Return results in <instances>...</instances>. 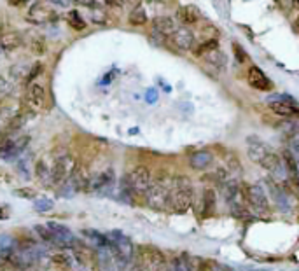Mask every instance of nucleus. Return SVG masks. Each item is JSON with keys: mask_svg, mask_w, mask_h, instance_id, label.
<instances>
[{"mask_svg": "<svg viewBox=\"0 0 299 271\" xmlns=\"http://www.w3.org/2000/svg\"><path fill=\"white\" fill-rule=\"evenodd\" d=\"M95 263H96V268H98V271H118L114 254H112L111 247L96 249V252H95Z\"/></svg>", "mask_w": 299, "mask_h": 271, "instance_id": "22", "label": "nucleus"}, {"mask_svg": "<svg viewBox=\"0 0 299 271\" xmlns=\"http://www.w3.org/2000/svg\"><path fill=\"white\" fill-rule=\"evenodd\" d=\"M266 104L277 116L285 119H299V104L289 95H270Z\"/></svg>", "mask_w": 299, "mask_h": 271, "instance_id": "6", "label": "nucleus"}, {"mask_svg": "<svg viewBox=\"0 0 299 271\" xmlns=\"http://www.w3.org/2000/svg\"><path fill=\"white\" fill-rule=\"evenodd\" d=\"M189 164H191L192 170L203 171L214 164V156H212L208 150H196V152L191 154V157H189Z\"/></svg>", "mask_w": 299, "mask_h": 271, "instance_id": "26", "label": "nucleus"}, {"mask_svg": "<svg viewBox=\"0 0 299 271\" xmlns=\"http://www.w3.org/2000/svg\"><path fill=\"white\" fill-rule=\"evenodd\" d=\"M214 271H231V268H228L226 264H219L215 263V270Z\"/></svg>", "mask_w": 299, "mask_h": 271, "instance_id": "42", "label": "nucleus"}, {"mask_svg": "<svg viewBox=\"0 0 299 271\" xmlns=\"http://www.w3.org/2000/svg\"><path fill=\"white\" fill-rule=\"evenodd\" d=\"M18 245H16V240L9 235H2L0 236V259L9 261V257L16 252Z\"/></svg>", "mask_w": 299, "mask_h": 271, "instance_id": "31", "label": "nucleus"}, {"mask_svg": "<svg viewBox=\"0 0 299 271\" xmlns=\"http://www.w3.org/2000/svg\"><path fill=\"white\" fill-rule=\"evenodd\" d=\"M47 228L53 236V242L51 245H56L60 249H72V247L77 245V240H75L74 233L67 228V226L60 224V222H47Z\"/></svg>", "mask_w": 299, "mask_h": 271, "instance_id": "11", "label": "nucleus"}, {"mask_svg": "<svg viewBox=\"0 0 299 271\" xmlns=\"http://www.w3.org/2000/svg\"><path fill=\"white\" fill-rule=\"evenodd\" d=\"M201 19V12L198 11L196 5H180L177 9V21L182 23V26L194 25Z\"/></svg>", "mask_w": 299, "mask_h": 271, "instance_id": "25", "label": "nucleus"}, {"mask_svg": "<svg viewBox=\"0 0 299 271\" xmlns=\"http://www.w3.org/2000/svg\"><path fill=\"white\" fill-rule=\"evenodd\" d=\"M53 166H54V161L40 159L35 168L39 180H42L44 184H53Z\"/></svg>", "mask_w": 299, "mask_h": 271, "instance_id": "28", "label": "nucleus"}, {"mask_svg": "<svg viewBox=\"0 0 299 271\" xmlns=\"http://www.w3.org/2000/svg\"><path fill=\"white\" fill-rule=\"evenodd\" d=\"M164 254L152 245H140L135 249L132 271H157L164 263Z\"/></svg>", "mask_w": 299, "mask_h": 271, "instance_id": "3", "label": "nucleus"}, {"mask_svg": "<svg viewBox=\"0 0 299 271\" xmlns=\"http://www.w3.org/2000/svg\"><path fill=\"white\" fill-rule=\"evenodd\" d=\"M130 23L135 26H140V25H146L147 23V12H146V7L144 5H135L130 12Z\"/></svg>", "mask_w": 299, "mask_h": 271, "instance_id": "32", "label": "nucleus"}, {"mask_svg": "<svg viewBox=\"0 0 299 271\" xmlns=\"http://www.w3.org/2000/svg\"><path fill=\"white\" fill-rule=\"evenodd\" d=\"M33 229H35V233H37V235H39L40 238H42L46 243H51V242H53V236H51V231H49V228H47L46 224H37Z\"/></svg>", "mask_w": 299, "mask_h": 271, "instance_id": "35", "label": "nucleus"}, {"mask_svg": "<svg viewBox=\"0 0 299 271\" xmlns=\"http://www.w3.org/2000/svg\"><path fill=\"white\" fill-rule=\"evenodd\" d=\"M30 136H18V138H9L2 143L0 147V159H14L19 154L25 150V147L28 145Z\"/></svg>", "mask_w": 299, "mask_h": 271, "instance_id": "16", "label": "nucleus"}, {"mask_svg": "<svg viewBox=\"0 0 299 271\" xmlns=\"http://www.w3.org/2000/svg\"><path fill=\"white\" fill-rule=\"evenodd\" d=\"M89 178H91V175H89L88 168L81 166V164H77V168H75L74 175H72V177L68 178L67 182L61 186L60 194H61V196H74V194H77L79 191H82V189L88 191Z\"/></svg>", "mask_w": 299, "mask_h": 271, "instance_id": "7", "label": "nucleus"}, {"mask_svg": "<svg viewBox=\"0 0 299 271\" xmlns=\"http://www.w3.org/2000/svg\"><path fill=\"white\" fill-rule=\"evenodd\" d=\"M75 168H77V163H75L74 157L68 156V154H63V156L56 157V159H54V166H53V184L63 186L68 178L74 175Z\"/></svg>", "mask_w": 299, "mask_h": 271, "instance_id": "9", "label": "nucleus"}, {"mask_svg": "<svg viewBox=\"0 0 299 271\" xmlns=\"http://www.w3.org/2000/svg\"><path fill=\"white\" fill-rule=\"evenodd\" d=\"M53 207L54 203L49 198H39V200H35V203H33V208H35L37 212H49Z\"/></svg>", "mask_w": 299, "mask_h": 271, "instance_id": "34", "label": "nucleus"}, {"mask_svg": "<svg viewBox=\"0 0 299 271\" xmlns=\"http://www.w3.org/2000/svg\"><path fill=\"white\" fill-rule=\"evenodd\" d=\"M215 203H217V196L212 187H205L201 191V198H199V210L198 214L201 217H210L215 212Z\"/></svg>", "mask_w": 299, "mask_h": 271, "instance_id": "24", "label": "nucleus"}, {"mask_svg": "<svg viewBox=\"0 0 299 271\" xmlns=\"http://www.w3.org/2000/svg\"><path fill=\"white\" fill-rule=\"evenodd\" d=\"M39 72H42V67H40V65H35V68H33V70L28 74V77H26V81H28L30 84H32V82H33V79L37 77V74H39Z\"/></svg>", "mask_w": 299, "mask_h": 271, "instance_id": "41", "label": "nucleus"}, {"mask_svg": "<svg viewBox=\"0 0 299 271\" xmlns=\"http://www.w3.org/2000/svg\"><path fill=\"white\" fill-rule=\"evenodd\" d=\"M261 166L270 173V177L273 178L275 182L282 184V182H287L289 180V175H287V170H285L284 159H282L277 152H273V150L264 157V161L261 163Z\"/></svg>", "mask_w": 299, "mask_h": 271, "instance_id": "12", "label": "nucleus"}, {"mask_svg": "<svg viewBox=\"0 0 299 271\" xmlns=\"http://www.w3.org/2000/svg\"><path fill=\"white\" fill-rule=\"evenodd\" d=\"M25 102H26V107H28L32 112L44 111L47 105L46 88H44L40 82H32V84H28L26 95H25Z\"/></svg>", "mask_w": 299, "mask_h": 271, "instance_id": "13", "label": "nucleus"}, {"mask_svg": "<svg viewBox=\"0 0 299 271\" xmlns=\"http://www.w3.org/2000/svg\"><path fill=\"white\" fill-rule=\"evenodd\" d=\"M171 175H157L152 178V184L149 187V193L146 196V201L154 210H168V198H170L171 189Z\"/></svg>", "mask_w": 299, "mask_h": 271, "instance_id": "4", "label": "nucleus"}, {"mask_svg": "<svg viewBox=\"0 0 299 271\" xmlns=\"http://www.w3.org/2000/svg\"><path fill=\"white\" fill-rule=\"evenodd\" d=\"M23 125L21 111L16 104H7L0 109V132L11 133L18 126Z\"/></svg>", "mask_w": 299, "mask_h": 271, "instance_id": "10", "label": "nucleus"}, {"mask_svg": "<svg viewBox=\"0 0 299 271\" xmlns=\"http://www.w3.org/2000/svg\"><path fill=\"white\" fill-rule=\"evenodd\" d=\"M68 25L72 26L74 30H84L86 28V21L77 11H70L68 14Z\"/></svg>", "mask_w": 299, "mask_h": 271, "instance_id": "33", "label": "nucleus"}, {"mask_svg": "<svg viewBox=\"0 0 299 271\" xmlns=\"http://www.w3.org/2000/svg\"><path fill=\"white\" fill-rule=\"evenodd\" d=\"M247 81L257 91H271L273 89V82L270 81V77L259 67H254V65L247 72Z\"/></svg>", "mask_w": 299, "mask_h": 271, "instance_id": "20", "label": "nucleus"}, {"mask_svg": "<svg viewBox=\"0 0 299 271\" xmlns=\"http://www.w3.org/2000/svg\"><path fill=\"white\" fill-rule=\"evenodd\" d=\"M233 47H235V54H236V60H238L240 63H243V60H245V58H247L245 51H243L242 47L238 46V44H233Z\"/></svg>", "mask_w": 299, "mask_h": 271, "instance_id": "40", "label": "nucleus"}, {"mask_svg": "<svg viewBox=\"0 0 299 271\" xmlns=\"http://www.w3.org/2000/svg\"><path fill=\"white\" fill-rule=\"evenodd\" d=\"M214 270H215V261L210 259H203L198 264V268H196V271H214Z\"/></svg>", "mask_w": 299, "mask_h": 271, "instance_id": "38", "label": "nucleus"}, {"mask_svg": "<svg viewBox=\"0 0 299 271\" xmlns=\"http://www.w3.org/2000/svg\"><path fill=\"white\" fill-rule=\"evenodd\" d=\"M82 236L86 238L88 245L95 247V249H104V247H109L107 235H100V233L95 231V229H84V231H82Z\"/></svg>", "mask_w": 299, "mask_h": 271, "instance_id": "29", "label": "nucleus"}, {"mask_svg": "<svg viewBox=\"0 0 299 271\" xmlns=\"http://www.w3.org/2000/svg\"><path fill=\"white\" fill-rule=\"evenodd\" d=\"M37 259H39V250L32 245H23L18 247L16 252L9 257V263L14 268H18V270H28V268H32L37 263Z\"/></svg>", "mask_w": 299, "mask_h": 271, "instance_id": "14", "label": "nucleus"}, {"mask_svg": "<svg viewBox=\"0 0 299 271\" xmlns=\"http://www.w3.org/2000/svg\"><path fill=\"white\" fill-rule=\"evenodd\" d=\"M194 203V186L187 177L175 175L171 178L170 198H168V210L175 214H184Z\"/></svg>", "mask_w": 299, "mask_h": 271, "instance_id": "1", "label": "nucleus"}, {"mask_svg": "<svg viewBox=\"0 0 299 271\" xmlns=\"http://www.w3.org/2000/svg\"><path fill=\"white\" fill-rule=\"evenodd\" d=\"M112 186H114V171L109 168V170L102 171L98 175H91L88 191H91V193H107V191L112 189Z\"/></svg>", "mask_w": 299, "mask_h": 271, "instance_id": "17", "label": "nucleus"}, {"mask_svg": "<svg viewBox=\"0 0 299 271\" xmlns=\"http://www.w3.org/2000/svg\"><path fill=\"white\" fill-rule=\"evenodd\" d=\"M58 16L54 14L53 9L46 7L44 4H33L28 11V21L35 23V25H46V23H53Z\"/></svg>", "mask_w": 299, "mask_h": 271, "instance_id": "21", "label": "nucleus"}, {"mask_svg": "<svg viewBox=\"0 0 299 271\" xmlns=\"http://www.w3.org/2000/svg\"><path fill=\"white\" fill-rule=\"evenodd\" d=\"M268 191H270V196H271V200H273V203L277 205L282 212L291 210V200H289L287 193H285V189L280 186V184L275 182L273 178L270 180V189Z\"/></svg>", "mask_w": 299, "mask_h": 271, "instance_id": "23", "label": "nucleus"}, {"mask_svg": "<svg viewBox=\"0 0 299 271\" xmlns=\"http://www.w3.org/2000/svg\"><path fill=\"white\" fill-rule=\"evenodd\" d=\"M247 205L249 210H252L257 215H264L270 212V200L268 194L264 191V187H261L259 184H252L247 186Z\"/></svg>", "mask_w": 299, "mask_h": 271, "instance_id": "8", "label": "nucleus"}, {"mask_svg": "<svg viewBox=\"0 0 299 271\" xmlns=\"http://www.w3.org/2000/svg\"><path fill=\"white\" fill-rule=\"evenodd\" d=\"M23 37L19 32H5L0 35V46L4 47L5 51H14L18 47H21Z\"/></svg>", "mask_w": 299, "mask_h": 271, "instance_id": "27", "label": "nucleus"}, {"mask_svg": "<svg viewBox=\"0 0 299 271\" xmlns=\"http://www.w3.org/2000/svg\"><path fill=\"white\" fill-rule=\"evenodd\" d=\"M170 40L178 51L194 49V32L189 26H178L173 35L170 37Z\"/></svg>", "mask_w": 299, "mask_h": 271, "instance_id": "19", "label": "nucleus"}, {"mask_svg": "<svg viewBox=\"0 0 299 271\" xmlns=\"http://www.w3.org/2000/svg\"><path fill=\"white\" fill-rule=\"evenodd\" d=\"M205 61H207L208 65H212V67L219 68V70H222V68H226V63H228V58H226V54L221 51V47H217V49H212L210 53L203 54Z\"/></svg>", "mask_w": 299, "mask_h": 271, "instance_id": "30", "label": "nucleus"}, {"mask_svg": "<svg viewBox=\"0 0 299 271\" xmlns=\"http://www.w3.org/2000/svg\"><path fill=\"white\" fill-rule=\"evenodd\" d=\"M32 51H33V54H44L46 53V42H44L42 37H33Z\"/></svg>", "mask_w": 299, "mask_h": 271, "instance_id": "36", "label": "nucleus"}, {"mask_svg": "<svg viewBox=\"0 0 299 271\" xmlns=\"http://www.w3.org/2000/svg\"><path fill=\"white\" fill-rule=\"evenodd\" d=\"M157 271H177V263H175V257L164 259V263L161 264V268Z\"/></svg>", "mask_w": 299, "mask_h": 271, "instance_id": "39", "label": "nucleus"}, {"mask_svg": "<svg viewBox=\"0 0 299 271\" xmlns=\"http://www.w3.org/2000/svg\"><path fill=\"white\" fill-rule=\"evenodd\" d=\"M107 21V14H105L104 9H98L96 7V11L93 9V23H98V25H104V23Z\"/></svg>", "mask_w": 299, "mask_h": 271, "instance_id": "37", "label": "nucleus"}, {"mask_svg": "<svg viewBox=\"0 0 299 271\" xmlns=\"http://www.w3.org/2000/svg\"><path fill=\"white\" fill-rule=\"evenodd\" d=\"M247 154H249V157L254 161V163L261 164L264 161V157L268 156V154L271 152L270 145H268L266 142H264L263 138H259L257 135H250L247 136Z\"/></svg>", "mask_w": 299, "mask_h": 271, "instance_id": "15", "label": "nucleus"}, {"mask_svg": "<svg viewBox=\"0 0 299 271\" xmlns=\"http://www.w3.org/2000/svg\"><path fill=\"white\" fill-rule=\"evenodd\" d=\"M152 184V175H150L149 168L146 166H135L123 180L125 186V193L133 194V196L146 198L149 193V187Z\"/></svg>", "mask_w": 299, "mask_h": 271, "instance_id": "5", "label": "nucleus"}, {"mask_svg": "<svg viewBox=\"0 0 299 271\" xmlns=\"http://www.w3.org/2000/svg\"><path fill=\"white\" fill-rule=\"evenodd\" d=\"M107 240L109 247H111L112 254H114L118 271H128V268L133 263V256H135V247H133L132 240L119 229H114V231L109 233Z\"/></svg>", "mask_w": 299, "mask_h": 271, "instance_id": "2", "label": "nucleus"}, {"mask_svg": "<svg viewBox=\"0 0 299 271\" xmlns=\"http://www.w3.org/2000/svg\"><path fill=\"white\" fill-rule=\"evenodd\" d=\"M177 28H178L177 23H175V19L170 18V16H157L152 21L154 37H159V40L170 39Z\"/></svg>", "mask_w": 299, "mask_h": 271, "instance_id": "18", "label": "nucleus"}]
</instances>
